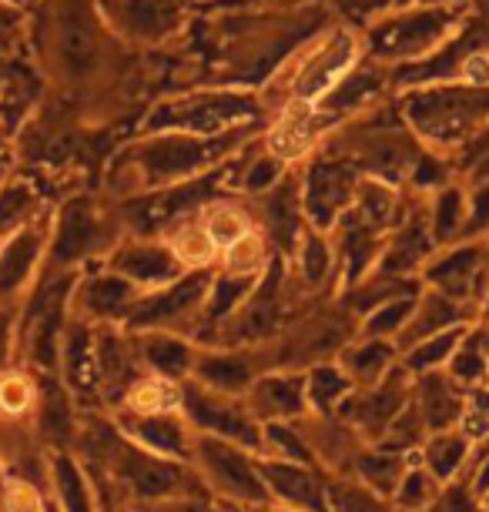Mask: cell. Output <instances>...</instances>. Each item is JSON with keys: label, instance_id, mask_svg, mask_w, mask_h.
Here are the masks:
<instances>
[{"label": "cell", "instance_id": "6da1fadb", "mask_svg": "<svg viewBox=\"0 0 489 512\" xmlns=\"http://www.w3.org/2000/svg\"><path fill=\"white\" fill-rule=\"evenodd\" d=\"M91 452L94 456H104V452H108L118 479L141 499H168V496L178 499V496H191V492H195V479H191L178 462L158 459V456H151V452H141L131 446H121L111 432H98V442L91 446Z\"/></svg>", "mask_w": 489, "mask_h": 512}, {"label": "cell", "instance_id": "7a4b0ae2", "mask_svg": "<svg viewBox=\"0 0 489 512\" xmlns=\"http://www.w3.org/2000/svg\"><path fill=\"white\" fill-rule=\"evenodd\" d=\"M195 456L201 459V466H205V476L212 479L228 499L245 502V506H265V502L272 499L262 472H258L255 462L238 446H228L225 439L208 436L205 432V436L195 439Z\"/></svg>", "mask_w": 489, "mask_h": 512}, {"label": "cell", "instance_id": "3957f363", "mask_svg": "<svg viewBox=\"0 0 489 512\" xmlns=\"http://www.w3.org/2000/svg\"><path fill=\"white\" fill-rule=\"evenodd\" d=\"M51 37L57 67L71 81H81V77L94 71V64H98V34H94L88 0H57L51 11Z\"/></svg>", "mask_w": 489, "mask_h": 512}, {"label": "cell", "instance_id": "277c9868", "mask_svg": "<svg viewBox=\"0 0 489 512\" xmlns=\"http://www.w3.org/2000/svg\"><path fill=\"white\" fill-rule=\"evenodd\" d=\"M181 399H185L188 419L195 422L198 429H205L208 436L235 442L238 449H265L262 429H258L255 419H248L235 402H225L222 395L201 392V389H188Z\"/></svg>", "mask_w": 489, "mask_h": 512}, {"label": "cell", "instance_id": "5b68a950", "mask_svg": "<svg viewBox=\"0 0 489 512\" xmlns=\"http://www.w3.org/2000/svg\"><path fill=\"white\" fill-rule=\"evenodd\" d=\"M44 241V225L34 221H24L17 231L0 238V298H14L27 285L44 255Z\"/></svg>", "mask_w": 489, "mask_h": 512}, {"label": "cell", "instance_id": "8992f818", "mask_svg": "<svg viewBox=\"0 0 489 512\" xmlns=\"http://www.w3.org/2000/svg\"><path fill=\"white\" fill-rule=\"evenodd\" d=\"M258 472H262L272 499H282L285 506L302 512H329L325 482L312 469L299 466V462H258Z\"/></svg>", "mask_w": 489, "mask_h": 512}, {"label": "cell", "instance_id": "52a82bcc", "mask_svg": "<svg viewBox=\"0 0 489 512\" xmlns=\"http://www.w3.org/2000/svg\"><path fill=\"white\" fill-rule=\"evenodd\" d=\"M71 282H54L44 288L41 298L31 305L27 315V345H31V359L44 369H51L57 359V335H61V318H64V298Z\"/></svg>", "mask_w": 489, "mask_h": 512}, {"label": "cell", "instance_id": "ba28073f", "mask_svg": "<svg viewBox=\"0 0 489 512\" xmlns=\"http://www.w3.org/2000/svg\"><path fill=\"white\" fill-rule=\"evenodd\" d=\"M98 245V218H94L91 205L84 198L67 201L61 211V221H57V235L51 245L54 262H78L88 251Z\"/></svg>", "mask_w": 489, "mask_h": 512}, {"label": "cell", "instance_id": "9c48e42d", "mask_svg": "<svg viewBox=\"0 0 489 512\" xmlns=\"http://www.w3.org/2000/svg\"><path fill=\"white\" fill-rule=\"evenodd\" d=\"M402 399H406V392H402V372H392L389 385H382V389L366 395V399L342 405V415L356 422L369 439H382L389 422L402 412Z\"/></svg>", "mask_w": 489, "mask_h": 512}, {"label": "cell", "instance_id": "30bf717a", "mask_svg": "<svg viewBox=\"0 0 489 512\" xmlns=\"http://www.w3.org/2000/svg\"><path fill=\"white\" fill-rule=\"evenodd\" d=\"M205 295V278H188V282L175 285L171 292H161L148 302L131 308V325L134 328H151V325H168L178 322L181 315H188L198 305V298Z\"/></svg>", "mask_w": 489, "mask_h": 512}, {"label": "cell", "instance_id": "8fae6325", "mask_svg": "<svg viewBox=\"0 0 489 512\" xmlns=\"http://www.w3.org/2000/svg\"><path fill=\"white\" fill-rule=\"evenodd\" d=\"M111 265H114V272L124 275L128 282H141V285L171 282L178 268L175 255L158 245H128L111 258Z\"/></svg>", "mask_w": 489, "mask_h": 512}, {"label": "cell", "instance_id": "7c38bea8", "mask_svg": "<svg viewBox=\"0 0 489 512\" xmlns=\"http://www.w3.org/2000/svg\"><path fill=\"white\" fill-rule=\"evenodd\" d=\"M252 409L265 419H289L305 409V379L268 375L252 389Z\"/></svg>", "mask_w": 489, "mask_h": 512}, {"label": "cell", "instance_id": "4fadbf2b", "mask_svg": "<svg viewBox=\"0 0 489 512\" xmlns=\"http://www.w3.org/2000/svg\"><path fill=\"white\" fill-rule=\"evenodd\" d=\"M134 439L141 442L148 452H158V456H175V459H188L191 452V439H188V429L185 422L171 419L168 412L161 415H145L138 425H134Z\"/></svg>", "mask_w": 489, "mask_h": 512}, {"label": "cell", "instance_id": "5bb4252c", "mask_svg": "<svg viewBox=\"0 0 489 512\" xmlns=\"http://www.w3.org/2000/svg\"><path fill=\"white\" fill-rule=\"evenodd\" d=\"M416 409L429 429H436V432H443L456 419H463V402H459V395L453 392V385L446 379H439V375H426V379L419 382Z\"/></svg>", "mask_w": 489, "mask_h": 512}, {"label": "cell", "instance_id": "9a60e30c", "mask_svg": "<svg viewBox=\"0 0 489 512\" xmlns=\"http://www.w3.org/2000/svg\"><path fill=\"white\" fill-rule=\"evenodd\" d=\"M134 302V282H128L124 275H104L94 278V282L84 288V308L98 318H121L131 315Z\"/></svg>", "mask_w": 489, "mask_h": 512}, {"label": "cell", "instance_id": "2e32d148", "mask_svg": "<svg viewBox=\"0 0 489 512\" xmlns=\"http://www.w3.org/2000/svg\"><path fill=\"white\" fill-rule=\"evenodd\" d=\"M352 469H356V476L362 479V486H369L372 492H379V496H392L402 479V472H406V459L392 449L356 452Z\"/></svg>", "mask_w": 489, "mask_h": 512}, {"label": "cell", "instance_id": "e0dca14e", "mask_svg": "<svg viewBox=\"0 0 489 512\" xmlns=\"http://www.w3.org/2000/svg\"><path fill=\"white\" fill-rule=\"evenodd\" d=\"M466 456H469V439L463 436V432H436L423 449L426 469L433 472L439 482L453 479L456 472L463 469Z\"/></svg>", "mask_w": 489, "mask_h": 512}, {"label": "cell", "instance_id": "ac0fdd59", "mask_svg": "<svg viewBox=\"0 0 489 512\" xmlns=\"http://www.w3.org/2000/svg\"><path fill=\"white\" fill-rule=\"evenodd\" d=\"M198 379L208 389L235 395L252 385V365L245 359H235V355H208V359L198 362Z\"/></svg>", "mask_w": 489, "mask_h": 512}, {"label": "cell", "instance_id": "d6986e66", "mask_svg": "<svg viewBox=\"0 0 489 512\" xmlns=\"http://www.w3.org/2000/svg\"><path fill=\"white\" fill-rule=\"evenodd\" d=\"M349 61H352V41H349L345 34H339V37H335V41H332L329 47H325V51L309 64V71L302 74L299 94H302V98H312V94L325 91V88H329L332 77L339 74Z\"/></svg>", "mask_w": 489, "mask_h": 512}, {"label": "cell", "instance_id": "ffe728a7", "mask_svg": "<svg viewBox=\"0 0 489 512\" xmlns=\"http://www.w3.org/2000/svg\"><path fill=\"white\" fill-rule=\"evenodd\" d=\"M325 502H329V512H392L379 492L352 479L329 482L325 486Z\"/></svg>", "mask_w": 489, "mask_h": 512}, {"label": "cell", "instance_id": "44dd1931", "mask_svg": "<svg viewBox=\"0 0 489 512\" xmlns=\"http://www.w3.org/2000/svg\"><path fill=\"white\" fill-rule=\"evenodd\" d=\"M396 506L406 512H423L436 502L439 496V479L429 469H406L396 486Z\"/></svg>", "mask_w": 489, "mask_h": 512}, {"label": "cell", "instance_id": "7402d4cb", "mask_svg": "<svg viewBox=\"0 0 489 512\" xmlns=\"http://www.w3.org/2000/svg\"><path fill=\"white\" fill-rule=\"evenodd\" d=\"M345 392H349V375L329 369V365L312 369L309 382H305V402H312L319 412H332Z\"/></svg>", "mask_w": 489, "mask_h": 512}, {"label": "cell", "instance_id": "603a6c76", "mask_svg": "<svg viewBox=\"0 0 489 512\" xmlns=\"http://www.w3.org/2000/svg\"><path fill=\"white\" fill-rule=\"evenodd\" d=\"M145 355L148 362L155 365V369L165 375V379H178V375L188 372L191 365V352L185 342H178V338H168V335H155L145 342Z\"/></svg>", "mask_w": 489, "mask_h": 512}, {"label": "cell", "instance_id": "cb8c5ba5", "mask_svg": "<svg viewBox=\"0 0 489 512\" xmlns=\"http://www.w3.org/2000/svg\"><path fill=\"white\" fill-rule=\"evenodd\" d=\"M128 402L138 415H161L178 405V392L171 379H145V382H134Z\"/></svg>", "mask_w": 489, "mask_h": 512}, {"label": "cell", "instance_id": "d4e9b609", "mask_svg": "<svg viewBox=\"0 0 489 512\" xmlns=\"http://www.w3.org/2000/svg\"><path fill=\"white\" fill-rule=\"evenodd\" d=\"M34 208V191L24 181H7L0 188V238H7L27 221V211Z\"/></svg>", "mask_w": 489, "mask_h": 512}, {"label": "cell", "instance_id": "484cf974", "mask_svg": "<svg viewBox=\"0 0 489 512\" xmlns=\"http://www.w3.org/2000/svg\"><path fill=\"white\" fill-rule=\"evenodd\" d=\"M54 479H57V492H61L64 512H94L88 486H84V476L67 456L54 459Z\"/></svg>", "mask_w": 489, "mask_h": 512}, {"label": "cell", "instance_id": "4316f807", "mask_svg": "<svg viewBox=\"0 0 489 512\" xmlns=\"http://www.w3.org/2000/svg\"><path fill=\"white\" fill-rule=\"evenodd\" d=\"M312 141V124H309V111H292L289 118L275 128L272 134V151L278 158H295V154H302L309 148Z\"/></svg>", "mask_w": 489, "mask_h": 512}, {"label": "cell", "instance_id": "83f0119b", "mask_svg": "<svg viewBox=\"0 0 489 512\" xmlns=\"http://www.w3.org/2000/svg\"><path fill=\"white\" fill-rule=\"evenodd\" d=\"M171 255H175L178 265L201 268L215 258V241L208 238L205 228H181L171 241Z\"/></svg>", "mask_w": 489, "mask_h": 512}, {"label": "cell", "instance_id": "f1b7e54d", "mask_svg": "<svg viewBox=\"0 0 489 512\" xmlns=\"http://www.w3.org/2000/svg\"><path fill=\"white\" fill-rule=\"evenodd\" d=\"M64 355H67V375H71L74 385H91L94 382V369H91V332L84 325H74L67 332L64 342Z\"/></svg>", "mask_w": 489, "mask_h": 512}, {"label": "cell", "instance_id": "f546056e", "mask_svg": "<svg viewBox=\"0 0 489 512\" xmlns=\"http://www.w3.org/2000/svg\"><path fill=\"white\" fill-rule=\"evenodd\" d=\"M392 359L389 345L386 342H372V345H362V349H352L345 355V369H349L362 385H376V379L386 372V365Z\"/></svg>", "mask_w": 489, "mask_h": 512}, {"label": "cell", "instance_id": "4dcf8cb0", "mask_svg": "<svg viewBox=\"0 0 489 512\" xmlns=\"http://www.w3.org/2000/svg\"><path fill=\"white\" fill-rule=\"evenodd\" d=\"M41 425L44 432L51 436L54 442H67L74 436V415H71V405H67V395L51 385L44 395V409H41Z\"/></svg>", "mask_w": 489, "mask_h": 512}, {"label": "cell", "instance_id": "1f68e13d", "mask_svg": "<svg viewBox=\"0 0 489 512\" xmlns=\"http://www.w3.org/2000/svg\"><path fill=\"white\" fill-rule=\"evenodd\" d=\"M265 449H275L282 459H289V462H299V466H309L312 462V449L305 446V439L299 436L295 429H289V425H265Z\"/></svg>", "mask_w": 489, "mask_h": 512}, {"label": "cell", "instance_id": "d6a6232c", "mask_svg": "<svg viewBox=\"0 0 489 512\" xmlns=\"http://www.w3.org/2000/svg\"><path fill=\"white\" fill-rule=\"evenodd\" d=\"M449 322H459V312L453 305L446 302V298L433 295L429 298V305L423 308V315L416 318V325H409L406 338H426V335H436L439 328H446Z\"/></svg>", "mask_w": 489, "mask_h": 512}, {"label": "cell", "instance_id": "836d02e7", "mask_svg": "<svg viewBox=\"0 0 489 512\" xmlns=\"http://www.w3.org/2000/svg\"><path fill=\"white\" fill-rule=\"evenodd\" d=\"M208 238L215 241V248H228V245H235L238 238L242 235H248V221L238 215V211H232V208H218V211H212V218H208Z\"/></svg>", "mask_w": 489, "mask_h": 512}, {"label": "cell", "instance_id": "e575fe53", "mask_svg": "<svg viewBox=\"0 0 489 512\" xmlns=\"http://www.w3.org/2000/svg\"><path fill=\"white\" fill-rule=\"evenodd\" d=\"M225 262H228V275H252L262 265V241L248 231L235 245L225 248Z\"/></svg>", "mask_w": 489, "mask_h": 512}, {"label": "cell", "instance_id": "d590c367", "mask_svg": "<svg viewBox=\"0 0 489 512\" xmlns=\"http://www.w3.org/2000/svg\"><path fill=\"white\" fill-rule=\"evenodd\" d=\"M459 342V332H443V335H429L426 345H419V349H412L409 355V369H433L443 359H449Z\"/></svg>", "mask_w": 489, "mask_h": 512}, {"label": "cell", "instance_id": "8d00e7d4", "mask_svg": "<svg viewBox=\"0 0 489 512\" xmlns=\"http://www.w3.org/2000/svg\"><path fill=\"white\" fill-rule=\"evenodd\" d=\"M453 375H456V382H466V385H473L486 375V359L476 342L453 355Z\"/></svg>", "mask_w": 489, "mask_h": 512}, {"label": "cell", "instance_id": "74e56055", "mask_svg": "<svg viewBox=\"0 0 489 512\" xmlns=\"http://www.w3.org/2000/svg\"><path fill=\"white\" fill-rule=\"evenodd\" d=\"M31 405V382L21 375H4L0 379V409L4 412H24Z\"/></svg>", "mask_w": 489, "mask_h": 512}, {"label": "cell", "instance_id": "f35d334b", "mask_svg": "<svg viewBox=\"0 0 489 512\" xmlns=\"http://www.w3.org/2000/svg\"><path fill=\"white\" fill-rule=\"evenodd\" d=\"M429 509H433V512H476V502H473V492H469V489L449 486L446 492H439L436 502Z\"/></svg>", "mask_w": 489, "mask_h": 512}, {"label": "cell", "instance_id": "ab89813d", "mask_svg": "<svg viewBox=\"0 0 489 512\" xmlns=\"http://www.w3.org/2000/svg\"><path fill=\"white\" fill-rule=\"evenodd\" d=\"M409 312H412V302H392V305H386L382 312L372 318V325H369V332H376V335H382V332H396V328H402V322L409 318Z\"/></svg>", "mask_w": 489, "mask_h": 512}, {"label": "cell", "instance_id": "60d3db41", "mask_svg": "<svg viewBox=\"0 0 489 512\" xmlns=\"http://www.w3.org/2000/svg\"><path fill=\"white\" fill-rule=\"evenodd\" d=\"M7 509L11 512H37L41 509V499H37V492L27 486V482H17V486L7 489Z\"/></svg>", "mask_w": 489, "mask_h": 512}, {"label": "cell", "instance_id": "b9f144b4", "mask_svg": "<svg viewBox=\"0 0 489 512\" xmlns=\"http://www.w3.org/2000/svg\"><path fill=\"white\" fill-rule=\"evenodd\" d=\"M302 265H305V275H309V282H319V278L325 275V268H329V255H325L322 241H315V238H312L309 245H305Z\"/></svg>", "mask_w": 489, "mask_h": 512}, {"label": "cell", "instance_id": "7bdbcfd3", "mask_svg": "<svg viewBox=\"0 0 489 512\" xmlns=\"http://www.w3.org/2000/svg\"><path fill=\"white\" fill-rule=\"evenodd\" d=\"M366 211L372 218H382L389 211V191L386 188H379V185H372L366 191Z\"/></svg>", "mask_w": 489, "mask_h": 512}, {"label": "cell", "instance_id": "ee69618b", "mask_svg": "<svg viewBox=\"0 0 489 512\" xmlns=\"http://www.w3.org/2000/svg\"><path fill=\"white\" fill-rule=\"evenodd\" d=\"M463 71H466L469 81H476V84H489V57H483V54L469 57Z\"/></svg>", "mask_w": 489, "mask_h": 512}, {"label": "cell", "instance_id": "f6af8a7d", "mask_svg": "<svg viewBox=\"0 0 489 512\" xmlns=\"http://www.w3.org/2000/svg\"><path fill=\"white\" fill-rule=\"evenodd\" d=\"M151 512H215V509H212V506H205V502L178 499V502H165V506H155Z\"/></svg>", "mask_w": 489, "mask_h": 512}, {"label": "cell", "instance_id": "bcb514c9", "mask_svg": "<svg viewBox=\"0 0 489 512\" xmlns=\"http://www.w3.org/2000/svg\"><path fill=\"white\" fill-rule=\"evenodd\" d=\"M7 352H11V315L0 312V365L7 362Z\"/></svg>", "mask_w": 489, "mask_h": 512}, {"label": "cell", "instance_id": "7dc6e473", "mask_svg": "<svg viewBox=\"0 0 489 512\" xmlns=\"http://www.w3.org/2000/svg\"><path fill=\"white\" fill-rule=\"evenodd\" d=\"M17 21H21V14H17V7H11V4H4V0H0V31H7V27H14Z\"/></svg>", "mask_w": 489, "mask_h": 512}, {"label": "cell", "instance_id": "c3c4849f", "mask_svg": "<svg viewBox=\"0 0 489 512\" xmlns=\"http://www.w3.org/2000/svg\"><path fill=\"white\" fill-rule=\"evenodd\" d=\"M489 492V459L483 462V469L476 472V482H473V496H486Z\"/></svg>", "mask_w": 489, "mask_h": 512}, {"label": "cell", "instance_id": "681fc988", "mask_svg": "<svg viewBox=\"0 0 489 512\" xmlns=\"http://www.w3.org/2000/svg\"><path fill=\"white\" fill-rule=\"evenodd\" d=\"M4 4H11V7L21 11V7H31V4H37V0H4Z\"/></svg>", "mask_w": 489, "mask_h": 512}, {"label": "cell", "instance_id": "f907efd6", "mask_svg": "<svg viewBox=\"0 0 489 512\" xmlns=\"http://www.w3.org/2000/svg\"><path fill=\"white\" fill-rule=\"evenodd\" d=\"M4 185H7V161L0 158V188H4Z\"/></svg>", "mask_w": 489, "mask_h": 512}, {"label": "cell", "instance_id": "816d5d0a", "mask_svg": "<svg viewBox=\"0 0 489 512\" xmlns=\"http://www.w3.org/2000/svg\"><path fill=\"white\" fill-rule=\"evenodd\" d=\"M4 144H7V141H4V131H0V151H4Z\"/></svg>", "mask_w": 489, "mask_h": 512}, {"label": "cell", "instance_id": "f5cc1de1", "mask_svg": "<svg viewBox=\"0 0 489 512\" xmlns=\"http://www.w3.org/2000/svg\"><path fill=\"white\" fill-rule=\"evenodd\" d=\"M486 512H489V492H486Z\"/></svg>", "mask_w": 489, "mask_h": 512}, {"label": "cell", "instance_id": "db71d44e", "mask_svg": "<svg viewBox=\"0 0 489 512\" xmlns=\"http://www.w3.org/2000/svg\"><path fill=\"white\" fill-rule=\"evenodd\" d=\"M258 512H268V509H262V506H258Z\"/></svg>", "mask_w": 489, "mask_h": 512}]
</instances>
